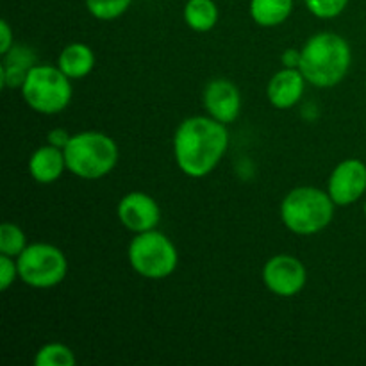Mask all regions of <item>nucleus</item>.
<instances>
[{"mask_svg": "<svg viewBox=\"0 0 366 366\" xmlns=\"http://www.w3.org/2000/svg\"><path fill=\"white\" fill-rule=\"evenodd\" d=\"M229 147L227 125L213 117H189L181 122L174 136V157L188 177L209 175Z\"/></svg>", "mask_w": 366, "mask_h": 366, "instance_id": "nucleus-1", "label": "nucleus"}, {"mask_svg": "<svg viewBox=\"0 0 366 366\" xmlns=\"http://www.w3.org/2000/svg\"><path fill=\"white\" fill-rule=\"evenodd\" d=\"M352 64L349 41L336 32L313 34L300 49L299 70L310 84L332 88L347 77Z\"/></svg>", "mask_w": 366, "mask_h": 366, "instance_id": "nucleus-2", "label": "nucleus"}, {"mask_svg": "<svg viewBox=\"0 0 366 366\" xmlns=\"http://www.w3.org/2000/svg\"><path fill=\"white\" fill-rule=\"evenodd\" d=\"M335 200L324 189L299 186L282 199L281 220L293 234H317L329 227L335 218Z\"/></svg>", "mask_w": 366, "mask_h": 366, "instance_id": "nucleus-3", "label": "nucleus"}, {"mask_svg": "<svg viewBox=\"0 0 366 366\" xmlns=\"http://www.w3.org/2000/svg\"><path fill=\"white\" fill-rule=\"evenodd\" d=\"M118 156L120 152L114 139L99 131L77 132L64 147L66 170L86 181H97L111 174Z\"/></svg>", "mask_w": 366, "mask_h": 366, "instance_id": "nucleus-4", "label": "nucleus"}, {"mask_svg": "<svg viewBox=\"0 0 366 366\" xmlns=\"http://www.w3.org/2000/svg\"><path fill=\"white\" fill-rule=\"evenodd\" d=\"M21 99L32 111L39 114L63 113L71 102V79H68L59 66L34 64L29 70L20 88Z\"/></svg>", "mask_w": 366, "mask_h": 366, "instance_id": "nucleus-5", "label": "nucleus"}, {"mask_svg": "<svg viewBox=\"0 0 366 366\" xmlns=\"http://www.w3.org/2000/svg\"><path fill=\"white\" fill-rule=\"evenodd\" d=\"M127 257L136 274L152 281L170 277L179 264V252L172 239L156 229L138 232L129 243Z\"/></svg>", "mask_w": 366, "mask_h": 366, "instance_id": "nucleus-6", "label": "nucleus"}, {"mask_svg": "<svg viewBox=\"0 0 366 366\" xmlns=\"http://www.w3.org/2000/svg\"><path fill=\"white\" fill-rule=\"evenodd\" d=\"M18 277L36 290H49L61 285L68 274V261L63 250L50 243H31L16 257Z\"/></svg>", "mask_w": 366, "mask_h": 366, "instance_id": "nucleus-7", "label": "nucleus"}, {"mask_svg": "<svg viewBox=\"0 0 366 366\" xmlns=\"http://www.w3.org/2000/svg\"><path fill=\"white\" fill-rule=\"evenodd\" d=\"M263 282L274 295L290 299L299 295L307 282L306 267L295 256L277 254L270 257L263 267Z\"/></svg>", "mask_w": 366, "mask_h": 366, "instance_id": "nucleus-8", "label": "nucleus"}, {"mask_svg": "<svg viewBox=\"0 0 366 366\" xmlns=\"http://www.w3.org/2000/svg\"><path fill=\"white\" fill-rule=\"evenodd\" d=\"M327 193L336 206H350L366 193V164L361 159H345L335 167L327 181Z\"/></svg>", "mask_w": 366, "mask_h": 366, "instance_id": "nucleus-9", "label": "nucleus"}, {"mask_svg": "<svg viewBox=\"0 0 366 366\" xmlns=\"http://www.w3.org/2000/svg\"><path fill=\"white\" fill-rule=\"evenodd\" d=\"M117 213L122 225L134 234L152 231L161 220V209L157 202L143 192H131L122 197Z\"/></svg>", "mask_w": 366, "mask_h": 366, "instance_id": "nucleus-10", "label": "nucleus"}, {"mask_svg": "<svg viewBox=\"0 0 366 366\" xmlns=\"http://www.w3.org/2000/svg\"><path fill=\"white\" fill-rule=\"evenodd\" d=\"M204 106L209 117L222 124H232L242 113V95L229 79H214L204 89Z\"/></svg>", "mask_w": 366, "mask_h": 366, "instance_id": "nucleus-11", "label": "nucleus"}, {"mask_svg": "<svg viewBox=\"0 0 366 366\" xmlns=\"http://www.w3.org/2000/svg\"><path fill=\"white\" fill-rule=\"evenodd\" d=\"M306 82L299 68H282L268 82V102L277 109H292L302 99Z\"/></svg>", "mask_w": 366, "mask_h": 366, "instance_id": "nucleus-12", "label": "nucleus"}, {"mask_svg": "<svg viewBox=\"0 0 366 366\" xmlns=\"http://www.w3.org/2000/svg\"><path fill=\"white\" fill-rule=\"evenodd\" d=\"M66 170L64 150L54 145H43L29 157V174L39 184H52Z\"/></svg>", "mask_w": 366, "mask_h": 366, "instance_id": "nucleus-13", "label": "nucleus"}, {"mask_svg": "<svg viewBox=\"0 0 366 366\" xmlns=\"http://www.w3.org/2000/svg\"><path fill=\"white\" fill-rule=\"evenodd\" d=\"M57 66L68 79H82L95 68V52L86 43H70L61 50Z\"/></svg>", "mask_w": 366, "mask_h": 366, "instance_id": "nucleus-14", "label": "nucleus"}, {"mask_svg": "<svg viewBox=\"0 0 366 366\" xmlns=\"http://www.w3.org/2000/svg\"><path fill=\"white\" fill-rule=\"evenodd\" d=\"M249 11L259 27H277L293 11V0H250Z\"/></svg>", "mask_w": 366, "mask_h": 366, "instance_id": "nucleus-15", "label": "nucleus"}, {"mask_svg": "<svg viewBox=\"0 0 366 366\" xmlns=\"http://www.w3.org/2000/svg\"><path fill=\"white\" fill-rule=\"evenodd\" d=\"M184 21L192 31L209 32L218 21L214 0H188L184 6Z\"/></svg>", "mask_w": 366, "mask_h": 366, "instance_id": "nucleus-16", "label": "nucleus"}, {"mask_svg": "<svg viewBox=\"0 0 366 366\" xmlns=\"http://www.w3.org/2000/svg\"><path fill=\"white\" fill-rule=\"evenodd\" d=\"M75 363L74 350L64 343H46L34 356L36 366H75Z\"/></svg>", "mask_w": 366, "mask_h": 366, "instance_id": "nucleus-17", "label": "nucleus"}, {"mask_svg": "<svg viewBox=\"0 0 366 366\" xmlns=\"http://www.w3.org/2000/svg\"><path fill=\"white\" fill-rule=\"evenodd\" d=\"M25 247H27V239H25L24 231L16 224L4 222L0 225V254L16 259L24 252Z\"/></svg>", "mask_w": 366, "mask_h": 366, "instance_id": "nucleus-18", "label": "nucleus"}, {"mask_svg": "<svg viewBox=\"0 0 366 366\" xmlns=\"http://www.w3.org/2000/svg\"><path fill=\"white\" fill-rule=\"evenodd\" d=\"M86 9L97 20H117L131 7L132 0H84Z\"/></svg>", "mask_w": 366, "mask_h": 366, "instance_id": "nucleus-19", "label": "nucleus"}, {"mask_svg": "<svg viewBox=\"0 0 366 366\" xmlns=\"http://www.w3.org/2000/svg\"><path fill=\"white\" fill-rule=\"evenodd\" d=\"M307 11L320 20L340 16L349 6V0H304Z\"/></svg>", "mask_w": 366, "mask_h": 366, "instance_id": "nucleus-20", "label": "nucleus"}, {"mask_svg": "<svg viewBox=\"0 0 366 366\" xmlns=\"http://www.w3.org/2000/svg\"><path fill=\"white\" fill-rule=\"evenodd\" d=\"M4 64H9V66L21 68V70H31L36 63V56L31 49L21 45H13L7 54H4Z\"/></svg>", "mask_w": 366, "mask_h": 366, "instance_id": "nucleus-21", "label": "nucleus"}, {"mask_svg": "<svg viewBox=\"0 0 366 366\" xmlns=\"http://www.w3.org/2000/svg\"><path fill=\"white\" fill-rule=\"evenodd\" d=\"M16 277H18L16 259L0 254V290H2V292H7Z\"/></svg>", "mask_w": 366, "mask_h": 366, "instance_id": "nucleus-22", "label": "nucleus"}, {"mask_svg": "<svg viewBox=\"0 0 366 366\" xmlns=\"http://www.w3.org/2000/svg\"><path fill=\"white\" fill-rule=\"evenodd\" d=\"M71 134H68L64 129H52V131L49 132V136H46V139H49L50 145L57 147V149H63L68 145V142H70Z\"/></svg>", "mask_w": 366, "mask_h": 366, "instance_id": "nucleus-23", "label": "nucleus"}, {"mask_svg": "<svg viewBox=\"0 0 366 366\" xmlns=\"http://www.w3.org/2000/svg\"><path fill=\"white\" fill-rule=\"evenodd\" d=\"M0 31H2V38H0V54H7L11 50V46L14 45L13 41V31H11L9 24L6 20L0 21Z\"/></svg>", "mask_w": 366, "mask_h": 366, "instance_id": "nucleus-24", "label": "nucleus"}, {"mask_svg": "<svg viewBox=\"0 0 366 366\" xmlns=\"http://www.w3.org/2000/svg\"><path fill=\"white\" fill-rule=\"evenodd\" d=\"M281 63L285 68H299L300 66V50L288 49L282 52Z\"/></svg>", "mask_w": 366, "mask_h": 366, "instance_id": "nucleus-25", "label": "nucleus"}, {"mask_svg": "<svg viewBox=\"0 0 366 366\" xmlns=\"http://www.w3.org/2000/svg\"><path fill=\"white\" fill-rule=\"evenodd\" d=\"M365 217H366V202H365Z\"/></svg>", "mask_w": 366, "mask_h": 366, "instance_id": "nucleus-26", "label": "nucleus"}]
</instances>
